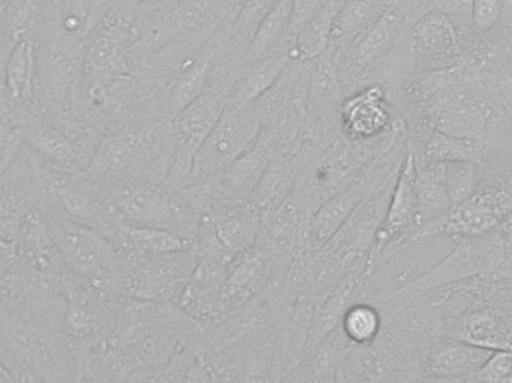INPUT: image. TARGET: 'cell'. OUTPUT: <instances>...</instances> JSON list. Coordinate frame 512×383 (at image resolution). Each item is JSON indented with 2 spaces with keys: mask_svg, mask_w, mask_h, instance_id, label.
Returning <instances> with one entry per match:
<instances>
[{
  "mask_svg": "<svg viewBox=\"0 0 512 383\" xmlns=\"http://www.w3.org/2000/svg\"><path fill=\"white\" fill-rule=\"evenodd\" d=\"M173 162L170 120L141 117L105 132L83 173L107 189L134 180L165 183Z\"/></svg>",
  "mask_w": 512,
  "mask_h": 383,
  "instance_id": "obj_1",
  "label": "cell"
},
{
  "mask_svg": "<svg viewBox=\"0 0 512 383\" xmlns=\"http://www.w3.org/2000/svg\"><path fill=\"white\" fill-rule=\"evenodd\" d=\"M246 0H170L161 8L138 14L135 21V65L165 48L209 41L233 26Z\"/></svg>",
  "mask_w": 512,
  "mask_h": 383,
  "instance_id": "obj_2",
  "label": "cell"
},
{
  "mask_svg": "<svg viewBox=\"0 0 512 383\" xmlns=\"http://www.w3.org/2000/svg\"><path fill=\"white\" fill-rule=\"evenodd\" d=\"M502 238L498 229L475 238H463L438 264L414 277L391 294L370 301L381 309L385 322L436 289L474 279L490 280L501 262Z\"/></svg>",
  "mask_w": 512,
  "mask_h": 383,
  "instance_id": "obj_3",
  "label": "cell"
},
{
  "mask_svg": "<svg viewBox=\"0 0 512 383\" xmlns=\"http://www.w3.org/2000/svg\"><path fill=\"white\" fill-rule=\"evenodd\" d=\"M108 195L117 216L126 225L165 229L197 244L201 213L185 189L134 180L113 186Z\"/></svg>",
  "mask_w": 512,
  "mask_h": 383,
  "instance_id": "obj_4",
  "label": "cell"
},
{
  "mask_svg": "<svg viewBox=\"0 0 512 383\" xmlns=\"http://www.w3.org/2000/svg\"><path fill=\"white\" fill-rule=\"evenodd\" d=\"M427 6L430 0H391L379 20L334 54L346 95L376 83L375 78L387 68L409 18Z\"/></svg>",
  "mask_w": 512,
  "mask_h": 383,
  "instance_id": "obj_5",
  "label": "cell"
},
{
  "mask_svg": "<svg viewBox=\"0 0 512 383\" xmlns=\"http://www.w3.org/2000/svg\"><path fill=\"white\" fill-rule=\"evenodd\" d=\"M45 217L66 268L108 297L120 301L123 264L113 241L92 226L57 214L45 213Z\"/></svg>",
  "mask_w": 512,
  "mask_h": 383,
  "instance_id": "obj_6",
  "label": "cell"
},
{
  "mask_svg": "<svg viewBox=\"0 0 512 383\" xmlns=\"http://www.w3.org/2000/svg\"><path fill=\"white\" fill-rule=\"evenodd\" d=\"M313 63L315 60H292L279 81L256 101L261 111L262 131L267 132L277 153L297 155L303 146Z\"/></svg>",
  "mask_w": 512,
  "mask_h": 383,
  "instance_id": "obj_7",
  "label": "cell"
},
{
  "mask_svg": "<svg viewBox=\"0 0 512 383\" xmlns=\"http://www.w3.org/2000/svg\"><path fill=\"white\" fill-rule=\"evenodd\" d=\"M234 75H215L204 92L171 120L174 162L165 182L170 188L183 189L188 185L195 155L227 108Z\"/></svg>",
  "mask_w": 512,
  "mask_h": 383,
  "instance_id": "obj_8",
  "label": "cell"
},
{
  "mask_svg": "<svg viewBox=\"0 0 512 383\" xmlns=\"http://www.w3.org/2000/svg\"><path fill=\"white\" fill-rule=\"evenodd\" d=\"M198 250L125 262L120 277V301L177 306L195 268Z\"/></svg>",
  "mask_w": 512,
  "mask_h": 383,
  "instance_id": "obj_9",
  "label": "cell"
},
{
  "mask_svg": "<svg viewBox=\"0 0 512 383\" xmlns=\"http://www.w3.org/2000/svg\"><path fill=\"white\" fill-rule=\"evenodd\" d=\"M258 104H227L221 119L195 155L188 185L206 182L242 156L261 134ZM185 186V188H186Z\"/></svg>",
  "mask_w": 512,
  "mask_h": 383,
  "instance_id": "obj_10",
  "label": "cell"
},
{
  "mask_svg": "<svg viewBox=\"0 0 512 383\" xmlns=\"http://www.w3.org/2000/svg\"><path fill=\"white\" fill-rule=\"evenodd\" d=\"M60 330L72 345H87L110 330L120 301L105 295L68 271L59 285Z\"/></svg>",
  "mask_w": 512,
  "mask_h": 383,
  "instance_id": "obj_11",
  "label": "cell"
},
{
  "mask_svg": "<svg viewBox=\"0 0 512 383\" xmlns=\"http://www.w3.org/2000/svg\"><path fill=\"white\" fill-rule=\"evenodd\" d=\"M409 60L417 72L453 66L462 53V38L453 20L438 8L415 12L403 30Z\"/></svg>",
  "mask_w": 512,
  "mask_h": 383,
  "instance_id": "obj_12",
  "label": "cell"
},
{
  "mask_svg": "<svg viewBox=\"0 0 512 383\" xmlns=\"http://www.w3.org/2000/svg\"><path fill=\"white\" fill-rule=\"evenodd\" d=\"M345 96L336 57L327 50L315 60L310 75L304 146H319L339 134V113Z\"/></svg>",
  "mask_w": 512,
  "mask_h": 383,
  "instance_id": "obj_13",
  "label": "cell"
},
{
  "mask_svg": "<svg viewBox=\"0 0 512 383\" xmlns=\"http://www.w3.org/2000/svg\"><path fill=\"white\" fill-rule=\"evenodd\" d=\"M402 120L396 119L381 83L367 84L343 99L339 113L340 134L352 143L369 144L393 134Z\"/></svg>",
  "mask_w": 512,
  "mask_h": 383,
  "instance_id": "obj_14",
  "label": "cell"
},
{
  "mask_svg": "<svg viewBox=\"0 0 512 383\" xmlns=\"http://www.w3.org/2000/svg\"><path fill=\"white\" fill-rule=\"evenodd\" d=\"M492 117V104L484 93L483 81H472L454 87L430 114V129L480 141Z\"/></svg>",
  "mask_w": 512,
  "mask_h": 383,
  "instance_id": "obj_15",
  "label": "cell"
},
{
  "mask_svg": "<svg viewBox=\"0 0 512 383\" xmlns=\"http://www.w3.org/2000/svg\"><path fill=\"white\" fill-rule=\"evenodd\" d=\"M432 336L450 337L487 351H512V312L481 303L436 322Z\"/></svg>",
  "mask_w": 512,
  "mask_h": 383,
  "instance_id": "obj_16",
  "label": "cell"
},
{
  "mask_svg": "<svg viewBox=\"0 0 512 383\" xmlns=\"http://www.w3.org/2000/svg\"><path fill=\"white\" fill-rule=\"evenodd\" d=\"M512 213V192L487 186L453 205L445 217L442 235L463 240L496 231Z\"/></svg>",
  "mask_w": 512,
  "mask_h": 383,
  "instance_id": "obj_17",
  "label": "cell"
},
{
  "mask_svg": "<svg viewBox=\"0 0 512 383\" xmlns=\"http://www.w3.org/2000/svg\"><path fill=\"white\" fill-rule=\"evenodd\" d=\"M17 258L59 294L60 282L69 270L63 264L47 217L38 205L27 211L21 223Z\"/></svg>",
  "mask_w": 512,
  "mask_h": 383,
  "instance_id": "obj_18",
  "label": "cell"
},
{
  "mask_svg": "<svg viewBox=\"0 0 512 383\" xmlns=\"http://www.w3.org/2000/svg\"><path fill=\"white\" fill-rule=\"evenodd\" d=\"M23 141L51 170L78 174L86 170L93 152L87 150L86 135L66 132L56 123L33 122L23 129Z\"/></svg>",
  "mask_w": 512,
  "mask_h": 383,
  "instance_id": "obj_19",
  "label": "cell"
},
{
  "mask_svg": "<svg viewBox=\"0 0 512 383\" xmlns=\"http://www.w3.org/2000/svg\"><path fill=\"white\" fill-rule=\"evenodd\" d=\"M277 149L267 132L262 131L255 143L228 165L224 171L206 180L210 192L219 198L233 201H251L267 174Z\"/></svg>",
  "mask_w": 512,
  "mask_h": 383,
  "instance_id": "obj_20",
  "label": "cell"
},
{
  "mask_svg": "<svg viewBox=\"0 0 512 383\" xmlns=\"http://www.w3.org/2000/svg\"><path fill=\"white\" fill-rule=\"evenodd\" d=\"M495 351L477 348L450 337L430 336L421 354V376L466 379L478 372Z\"/></svg>",
  "mask_w": 512,
  "mask_h": 383,
  "instance_id": "obj_21",
  "label": "cell"
},
{
  "mask_svg": "<svg viewBox=\"0 0 512 383\" xmlns=\"http://www.w3.org/2000/svg\"><path fill=\"white\" fill-rule=\"evenodd\" d=\"M369 271V259L358 262L339 285L312 310L306 333V352L309 354L325 336L336 330L346 310L361 300L364 282Z\"/></svg>",
  "mask_w": 512,
  "mask_h": 383,
  "instance_id": "obj_22",
  "label": "cell"
},
{
  "mask_svg": "<svg viewBox=\"0 0 512 383\" xmlns=\"http://www.w3.org/2000/svg\"><path fill=\"white\" fill-rule=\"evenodd\" d=\"M417 220V165H415L414 153L408 149V153L403 159L402 168H400L399 177H397L396 186L393 189V195H391L387 216L376 235L369 261H372L391 241L414 228L417 225Z\"/></svg>",
  "mask_w": 512,
  "mask_h": 383,
  "instance_id": "obj_23",
  "label": "cell"
},
{
  "mask_svg": "<svg viewBox=\"0 0 512 383\" xmlns=\"http://www.w3.org/2000/svg\"><path fill=\"white\" fill-rule=\"evenodd\" d=\"M274 277L270 258L261 247L242 253L234 259L224 286V301L228 312L237 310L258 297Z\"/></svg>",
  "mask_w": 512,
  "mask_h": 383,
  "instance_id": "obj_24",
  "label": "cell"
},
{
  "mask_svg": "<svg viewBox=\"0 0 512 383\" xmlns=\"http://www.w3.org/2000/svg\"><path fill=\"white\" fill-rule=\"evenodd\" d=\"M291 62V42H286L262 59L240 66L231 84L228 104H254L279 81Z\"/></svg>",
  "mask_w": 512,
  "mask_h": 383,
  "instance_id": "obj_25",
  "label": "cell"
},
{
  "mask_svg": "<svg viewBox=\"0 0 512 383\" xmlns=\"http://www.w3.org/2000/svg\"><path fill=\"white\" fill-rule=\"evenodd\" d=\"M38 48L32 36L12 42L3 69V90L6 98L20 108L35 107L38 102Z\"/></svg>",
  "mask_w": 512,
  "mask_h": 383,
  "instance_id": "obj_26",
  "label": "cell"
},
{
  "mask_svg": "<svg viewBox=\"0 0 512 383\" xmlns=\"http://www.w3.org/2000/svg\"><path fill=\"white\" fill-rule=\"evenodd\" d=\"M122 264L137 259L156 258L171 253L197 250V244L188 238L180 237L171 231L156 228H138L123 225V228L111 238Z\"/></svg>",
  "mask_w": 512,
  "mask_h": 383,
  "instance_id": "obj_27",
  "label": "cell"
},
{
  "mask_svg": "<svg viewBox=\"0 0 512 383\" xmlns=\"http://www.w3.org/2000/svg\"><path fill=\"white\" fill-rule=\"evenodd\" d=\"M390 3L391 0H343L334 17L328 50L339 53L354 36L379 20Z\"/></svg>",
  "mask_w": 512,
  "mask_h": 383,
  "instance_id": "obj_28",
  "label": "cell"
},
{
  "mask_svg": "<svg viewBox=\"0 0 512 383\" xmlns=\"http://www.w3.org/2000/svg\"><path fill=\"white\" fill-rule=\"evenodd\" d=\"M415 165L418 189L417 225H423L445 216L453 204L445 185V164H420L415 161Z\"/></svg>",
  "mask_w": 512,
  "mask_h": 383,
  "instance_id": "obj_29",
  "label": "cell"
},
{
  "mask_svg": "<svg viewBox=\"0 0 512 383\" xmlns=\"http://www.w3.org/2000/svg\"><path fill=\"white\" fill-rule=\"evenodd\" d=\"M342 3L330 0L318 15L307 21L291 36L292 60L313 62L328 50L334 17Z\"/></svg>",
  "mask_w": 512,
  "mask_h": 383,
  "instance_id": "obj_30",
  "label": "cell"
},
{
  "mask_svg": "<svg viewBox=\"0 0 512 383\" xmlns=\"http://www.w3.org/2000/svg\"><path fill=\"white\" fill-rule=\"evenodd\" d=\"M292 8L294 0H280L279 5L264 18L249 42L242 66L254 63L280 45L291 42Z\"/></svg>",
  "mask_w": 512,
  "mask_h": 383,
  "instance_id": "obj_31",
  "label": "cell"
},
{
  "mask_svg": "<svg viewBox=\"0 0 512 383\" xmlns=\"http://www.w3.org/2000/svg\"><path fill=\"white\" fill-rule=\"evenodd\" d=\"M480 141L451 137L442 132L432 131L424 141L421 155H415L420 164H450V162H477L480 156Z\"/></svg>",
  "mask_w": 512,
  "mask_h": 383,
  "instance_id": "obj_32",
  "label": "cell"
},
{
  "mask_svg": "<svg viewBox=\"0 0 512 383\" xmlns=\"http://www.w3.org/2000/svg\"><path fill=\"white\" fill-rule=\"evenodd\" d=\"M384 327L385 319L381 309L375 303L366 300L352 304L340 322L343 333L355 346L375 342L381 336Z\"/></svg>",
  "mask_w": 512,
  "mask_h": 383,
  "instance_id": "obj_33",
  "label": "cell"
},
{
  "mask_svg": "<svg viewBox=\"0 0 512 383\" xmlns=\"http://www.w3.org/2000/svg\"><path fill=\"white\" fill-rule=\"evenodd\" d=\"M42 0H8L2 11L3 29L12 42L32 36L41 14Z\"/></svg>",
  "mask_w": 512,
  "mask_h": 383,
  "instance_id": "obj_34",
  "label": "cell"
},
{
  "mask_svg": "<svg viewBox=\"0 0 512 383\" xmlns=\"http://www.w3.org/2000/svg\"><path fill=\"white\" fill-rule=\"evenodd\" d=\"M480 180L477 162L462 161L445 164V185L453 205L471 198L480 189Z\"/></svg>",
  "mask_w": 512,
  "mask_h": 383,
  "instance_id": "obj_35",
  "label": "cell"
},
{
  "mask_svg": "<svg viewBox=\"0 0 512 383\" xmlns=\"http://www.w3.org/2000/svg\"><path fill=\"white\" fill-rule=\"evenodd\" d=\"M468 383H512V351H495Z\"/></svg>",
  "mask_w": 512,
  "mask_h": 383,
  "instance_id": "obj_36",
  "label": "cell"
},
{
  "mask_svg": "<svg viewBox=\"0 0 512 383\" xmlns=\"http://www.w3.org/2000/svg\"><path fill=\"white\" fill-rule=\"evenodd\" d=\"M502 0H474L471 15V36L489 32L501 23Z\"/></svg>",
  "mask_w": 512,
  "mask_h": 383,
  "instance_id": "obj_37",
  "label": "cell"
},
{
  "mask_svg": "<svg viewBox=\"0 0 512 383\" xmlns=\"http://www.w3.org/2000/svg\"><path fill=\"white\" fill-rule=\"evenodd\" d=\"M435 8L441 9L444 14L453 20L454 26L459 30L462 44L471 36V15L474 0H432Z\"/></svg>",
  "mask_w": 512,
  "mask_h": 383,
  "instance_id": "obj_38",
  "label": "cell"
},
{
  "mask_svg": "<svg viewBox=\"0 0 512 383\" xmlns=\"http://www.w3.org/2000/svg\"><path fill=\"white\" fill-rule=\"evenodd\" d=\"M330 0H294L292 8L291 36L300 29L307 21L312 20L322 9L327 6Z\"/></svg>",
  "mask_w": 512,
  "mask_h": 383,
  "instance_id": "obj_39",
  "label": "cell"
},
{
  "mask_svg": "<svg viewBox=\"0 0 512 383\" xmlns=\"http://www.w3.org/2000/svg\"><path fill=\"white\" fill-rule=\"evenodd\" d=\"M20 381V373L15 375L8 363L0 357V383H18Z\"/></svg>",
  "mask_w": 512,
  "mask_h": 383,
  "instance_id": "obj_40",
  "label": "cell"
},
{
  "mask_svg": "<svg viewBox=\"0 0 512 383\" xmlns=\"http://www.w3.org/2000/svg\"><path fill=\"white\" fill-rule=\"evenodd\" d=\"M135 6H137L138 14H143V12L153 11V9L161 8L165 3L170 2V0H131Z\"/></svg>",
  "mask_w": 512,
  "mask_h": 383,
  "instance_id": "obj_41",
  "label": "cell"
},
{
  "mask_svg": "<svg viewBox=\"0 0 512 383\" xmlns=\"http://www.w3.org/2000/svg\"><path fill=\"white\" fill-rule=\"evenodd\" d=\"M18 383H45L35 373L29 372V370H21L20 381Z\"/></svg>",
  "mask_w": 512,
  "mask_h": 383,
  "instance_id": "obj_42",
  "label": "cell"
},
{
  "mask_svg": "<svg viewBox=\"0 0 512 383\" xmlns=\"http://www.w3.org/2000/svg\"><path fill=\"white\" fill-rule=\"evenodd\" d=\"M324 383H339L336 381V379H333V381H328V382H324Z\"/></svg>",
  "mask_w": 512,
  "mask_h": 383,
  "instance_id": "obj_43",
  "label": "cell"
},
{
  "mask_svg": "<svg viewBox=\"0 0 512 383\" xmlns=\"http://www.w3.org/2000/svg\"><path fill=\"white\" fill-rule=\"evenodd\" d=\"M336 2H340V3H342V2H343V0H336Z\"/></svg>",
  "mask_w": 512,
  "mask_h": 383,
  "instance_id": "obj_44",
  "label": "cell"
},
{
  "mask_svg": "<svg viewBox=\"0 0 512 383\" xmlns=\"http://www.w3.org/2000/svg\"><path fill=\"white\" fill-rule=\"evenodd\" d=\"M511 56H512V54H511Z\"/></svg>",
  "mask_w": 512,
  "mask_h": 383,
  "instance_id": "obj_45",
  "label": "cell"
}]
</instances>
